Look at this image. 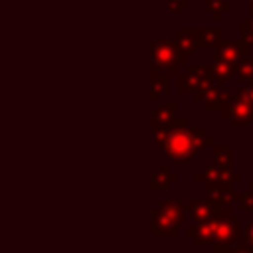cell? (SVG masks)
I'll use <instances>...</instances> for the list:
<instances>
[{"mask_svg": "<svg viewBox=\"0 0 253 253\" xmlns=\"http://www.w3.org/2000/svg\"><path fill=\"white\" fill-rule=\"evenodd\" d=\"M176 180H178V176H176L174 172H170L168 162H164V164H160V166L154 170V174L150 176V188H152V192H158V190H162V188H168V186L174 184Z\"/></svg>", "mask_w": 253, "mask_h": 253, "instance_id": "9c48e42d", "label": "cell"}, {"mask_svg": "<svg viewBox=\"0 0 253 253\" xmlns=\"http://www.w3.org/2000/svg\"><path fill=\"white\" fill-rule=\"evenodd\" d=\"M231 152H233V148L229 144H225V146H213L215 162L221 164V166H231Z\"/></svg>", "mask_w": 253, "mask_h": 253, "instance_id": "5bb4252c", "label": "cell"}, {"mask_svg": "<svg viewBox=\"0 0 253 253\" xmlns=\"http://www.w3.org/2000/svg\"><path fill=\"white\" fill-rule=\"evenodd\" d=\"M239 204H241V210H251L253 208V178H251V184H249V192L245 196H241Z\"/></svg>", "mask_w": 253, "mask_h": 253, "instance_id": "2e32d148", "label": "cell"}, {"mask_svg": "<svg viewBox=\"0 0 253 253\" xmlns=\"http://www.w3.org/2000/svg\"><path fill=\"white\" fill-rule=\"evenodd\" d=\"M178 47L184 55H190L198 47V32H188V30L180 32L178 34Z\"/></svg>", "mask_w": 253, "mask_h": 253, "instance_id": "8fae6325", "label": "cell"}, {"mask_svg": "<svg viewBox=\"0 0 253 253\" xmlns=\"http://www.w3.org/2000/svg\"><path fill=\"white\" fill-rule=\"evenodd\" d=\"M229 253H253V251H251L243 241H239V243H235V245L229 249Z\"/></svg>", "mask_w": 253, "mask_h": 253, "instance_id": "e0dca14e", "label": "cell"}, {"mask_svg": "<svg viewBox=\"0 0 253 253\" xmlns=\"http://www.w3.org/2000/svg\"><path fill=\"white\" fill-rule=\"evenodd\" d=\"M186 211L192 217V221L202 223L211 219L213 215H221V213H231V206L225 204L223 200L217 198H208V200H188L186 202Z\"/></svg>", "mask_w": 253, "mask_h": 253, "instance_id": "52a82bcc", "label": "cell"}, {"mask_svg": "<svg viewBox=\"0 0 253 253\" xmlns=\"http://www.w3.org/2000/svg\"><path fill=\"white\" fill-rule=\"evenodd\" d=\"M194 180L204 184V190L208 192V196L223 200L229 206L235 200H241V194L233 190V184H237L241 180V176L237 172H233L231 166H221L217 162L208 164L202 172H198L194 176Z\"/></svg>", "mask_w": 253, "mask_h": 253, "instance_id": "3957f363", "label": "cell"}, {"mask_svg": "<svg viewBox=\"0 0 253 253\" xmlns=\"http://www.w3.org/2000/svg\"><path fill=\"white\" fill-rule=\"evenodd\" d=\"M235 73L241 77L243 83H253V55H245L239 59Z\"/></svg>", "mask_w": 253, "mask_h": 253, "instance_id": "4fadbf2b", "label": "cell"}, {"mask_svg": "<svg viewBox=\"0 0 253 253\" xmlns=\"http://www.w3.org/2000/svg\"><path fill=\"white\" fill-rule=\"evenodd\" d=\"M184 221H186V204L176 200H162L154 210L150 233L154 237L176 235Z\"/></svg>", "mask_w": 253, "mask_h": 253, "instance_id": "277c9868", "label": "cell"}, {"mask_svg": "<svg viewBox=\"0 0 253 253\" xmlns=\"http://www.w3.org/2000/svg\"><path fill=\"white\" fill-rule=\"evenodd\" d=\"M186 235L194 237L198 245H211L215 253H229V249L241 241V219L231 213L213 215L208 221L188 225Z\"/></svg>", "mask_w": 253, "mask_h": 253, "instance_id": "7a4b0ae2", "label": "cell"}, {"mask_svg": "<svg viewBox=\"0 0 253 253\" xmlns=\"http://www.w3.org/2000/svg\"><path fill=\"white\" fill-rule=\"evenodd\" d=\"M186 55L180 51L178 43H172L168 40H160L152 43V69L164 71V73H176L180 65H184Z\"/></svg>", "mask_w": 253, "mask_h": 253, "instance_id": "5b68a950", "label": "cell"}, {"mask_svg": "<svg viewBox=\"0 0 253 253\" xmlns=\"http://www.w3.org/2000/svg\"><path fill=\"white\" fill-rule=\"evenodd\" d=\"M176 109H178V103L176 101H170L166 105H160L154 113H152V121H150V126H152V144L156 146L162 138V134L172 126L174 123V115H176Z\"/></svg>", "mask_w": 253, "mask_h": 253, "instance_id": "ba28073f", "label": "cell"}, {"mask_svg": "<svg viewBox=\"0 0 253 253\" xmlns=\"http://www.w3.org/2000/svg\"><path fill=\"white\" fill-rule=\"evenodd\" d=\"M223 119H227L233 128H241V126L251 125L253 105L247 101V97L241 91H237L233 95H227V101H225V107H223Z\"/></svg>", "mask_w": 253, "mask_h": 253, "instance_id": "8992f818", "label": "cell"}, {"mask_svg": "<svg viewBox=\"0 0 253 253\" xmlns=\"http://www.w3.org/2000/svg\"><path fill=\"white\" fill-rule=\"evenodd\" d=\"M241 241L253 251V219L245 225V229H243V235H241Z\"/></svg>", "mask_w": 253, "mask_h": 253, "instance_id": "9a60e30c", "label": "cell"}, {"mask_svg": "<svg viewBox=\"0 0 253 253\" xmlns=\"http://www.w3.org/2000/svg\"><path fill=\"white\" fill-rule=\"evenodd\" d=\"M168 89H170L168 73L158 71V69H152V95H150V99H152V101H158L160 95L166 93Z\"/></svg>", "mask_w": 253, "mask_h": 253, "instance_id": "30bf717a", "label": "cell"}, {"mask_svg": "<svg viewBox=\"0 0 253 253\" xmlns=\"http://www.w3.org/2000/svg\"><path fill=\"white\" fill-rule=\"evenodd\" d=\"M221 43V30H202L198 32V45L215 47Z\"/></svg>", "mask_w": 253, "mask_h": 253, "instance_id": "7c38bea8", "label": "cell"}, {"mask_svg": "<svg viewBox=\"0 0 253 253\" xmlns=\"http://www.w3.org/2000/svg\"><path fill=\"white\" fill-rule=\"evenodd\" d=\"M213 138L206 134L204 128H188L186 119H174L172 126L162 134L156 144L170 162L176 164H192L198 152L208 146H213Z\"/></svg>", "mask_w": 253, "mask_h": 253, "instance_id": "6da1fadb", "label": "cell"}]
</instances>
